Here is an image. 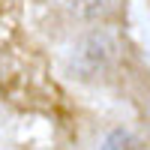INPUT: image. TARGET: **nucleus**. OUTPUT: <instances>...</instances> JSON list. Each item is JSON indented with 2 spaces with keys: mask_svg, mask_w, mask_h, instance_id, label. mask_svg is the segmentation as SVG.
Instances as JSON below:
<instances>
[{
  "mask_svg": "<svg viewBox=\"0 0 150 150\" xmlns=\"http://www.w3.org/2000/svg\"><path fill=\"white\" fill-rule=\"evenodd\" d=\"M102 150H141V141L129 129H111L102 141Z\"/></svg>",
  "mask_w": 150,
  "mask_h": 150,
  "instance_id": "f257e3e1",
  "label": "nucleus"
}]
</instances>
